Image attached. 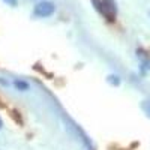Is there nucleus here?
Masks as SVG:
<instances>
[{
	"label": "nucleus",
	"mask_w": 150,
	"mask_h": 150,
	"mask_svg": "<svg viewBox=\"0 0 150 150\" xmlns=\"http://www.w3.org/2000/svg\"><path fill=\"white\" fill-rule=\"evenodd\" d=\"M141 108H143V111L146 112V116L150 117V101H143Z\"/></svg>",
	"instance_id": "nucleus-5"
},
{
	"label": "nucleus",
	"mask_w": 150,
	"mask_h": 150,
	"mask_svg": "<svg viewBox=\"0 0 150 150\" xmlns=\"http://www.w3.org/2000/svg\"><path fill=\"white\" fill-rule=\"evenodd\" d=\"M5 2H6V3H9L11 6H17V3H18L17 0H5Z\"/></svg>",
	"instance_id": "nucleus-7"
},
{
	"label": "nucleus",
	"mask_w": 150,
	"mask_h": 150,
	"mask_svg": "<svg viewBox=\"0 0 150 150\" xmlns=\"http://www.w3.org/2000/svg\"><path fill=\"white\" fill-rule=\"evenodd\" d=\"M14 86L17 87V89L20 90V92H26V90H29V83H26V81H21V80H15L14 81Z\"/></svg>",
	"instance_id": "nucleus-4"
},
{
	"label": "nucleus",
	"mask_w": 150,
	"mask_h": 150,
	"mask_svg": "<svg viewBox=\"0 0 150 150\" xmlns=\"http://www.w3.org/2000/svg\"><path fill=\"white\" fill-rule=\"evenodd\" d=\"M102 6H104V15L108 21H114L116 20V14H117V8L114 0H102Z\"/></svg>",
	"instance_id": "nucleus-2"
},
{
	"label": "nucleus",
	"mask_w": 150,
	"mask_h": 150,
	"mask_svg": "<svg viewBox=\"0 0 150 150\" xmlns=\"http://www.w3.org/2000/svg\"><path fill=\"white\" fill-rule=\"evenodd\" d=\"M3 128V120H2V117H0V129Z\"/></svg>",
	"instance_id": "nucleus-8"
},
{
	"label": "nucleus",
	"mask_w": 150,
	"mask_h": 150,
	"mask_svg": "<svg viewBox=\"0 0 150 150\" xmlns=\"http://www.w3.org/2000/svg\"><path fill=\"white\" fill-rule=\"evenodd\" d=\"M11 119L14 120L17 125H20V126H23L24 125V119H23V114L20 111H17V110H12L11 111Z\"/></svg>",
	"instance_id": "nucleus-3"
},
{
	"label": "nucleus",
	"mask_w": 150,
	"mask_h": 150,
	"mask_svg": "<svg viewBox=\"0 0 150 150\" xmlns=\"http://www.w3.org/2000/svg\"><path fill=\"white\" fill-rule=\"evenodd\" d=\"M56 11L54 3L51 2H41L38 3L33 9V15L35 17H39V18H47V17H51Z\"/></svg>",
	"instance_id": "nucleus-1"
},
{
	"label": "nucleus",
	"mask_w": 150,
	"mask_h": 150,
	"mask_svg": "<svg viewBox=\"0 0 150 150\" xmlns=\"http://www.w3.org/2000/svg\"><path fill=\"white\" fill-rule=\"evenodd\" d=\"M108 83L114 84V86H119L120 84V78L117 77V75H110V77H108Z\"/></svg>",
	"instance_id": "nucleus-6"
}]
</instances>
